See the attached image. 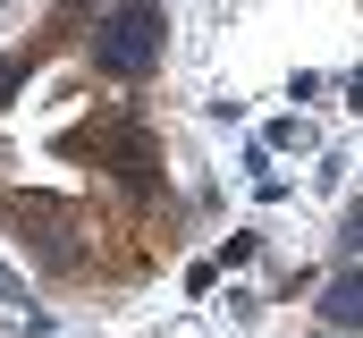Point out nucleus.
<instances>
[{"instance_id": "nucleus-2", "label": "nucleus", "mask_w": 363, "mask_h": 338, "mask_svg": "<svg viewBox=\"0 0 363 338\" xmlns=\"http://www.w3.org/2000/svg\"><path fill=\"white\" fill-rule=\"evenodd\" d=\"M330 322H363V279H338L330 288Z\"/></svg>"}, {"instance_id": "nucleus-1", "label": "nucleus", "mask_w": 363, "mask_h": 338, "mask_svg": "<svg viewBox=\"0 0 363 338\" xmlns=\"http://www.w3.org/2000/svg\"><path fill=\"white\" fill-rule=\"evenodd\" d=\"M152 51H161V9H118L110 26H101V68H118V77H135V68H152Z\"/></svg>"}, {"instance_id": "nucleus-3", "label": "nucleus", "mask_w": 363, "mask_h": 338, "mask_svg": "<svg viewBox=\"0 0 363 338\" xmlns=\"http://www.w3.org/2000/svg\"><path fill=\"white\" fill-rule=\"evenodd\" d=\"M17 84H26V51H17V60H0V102H9Z\"/></svg>"}, {"instance_id": "nucleus-4", "label": "nucleus", "mask_w": 363, "mask_h": 338, "mask_svg": "<svg viewBox=\"0 0 363 338\" xmlns=\"http://www.w3.org/2000/svg\"><path fill=\"white\" fill-rule=\"evenodd\" d=\"M355 229H363V212H355Z\"/></svg>"}]
</instances>
